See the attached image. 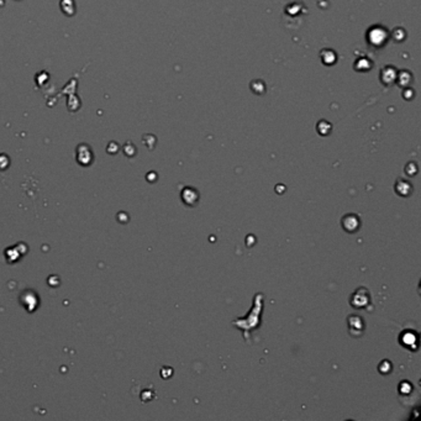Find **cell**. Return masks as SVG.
Returning a JSON list of instances; mask_svg holds the SVG:
<instances>
[{
    "instance_id": "6da1fadb",
    "label": "cell",
    "mask_w": 421,
    "mask_h": 421,
    "mask_svg": "<svg viewBox=\"0 0 421 421\" xmlns=\"http://www.w3.org/2000/svg\"><path fill=\"white\" fill-rule=\"evenodd\" d=\"M370 303V294L368 289L358 288L351 296V305L356 309L366 308Z\"/></svg>"
},
{
    "instance_id": "7a4b0ae2",
    "label": "cell",
    "mask_w": 421,
    "mask_h": 421,
    "mask_svg": "<svg viewBox=\"0 0 421 421\" xmlns=\"http://www.w3.org/2000/svg\"><path fill=\"white\" fill-rule=\"evenodd\" d=\"M341 225H342L343 230L348 233H355L358 231L361 226V220L358 215L356 214H346L341 220Z\"/></svg>"
},
{
    "instance_id": "3957f363",
    "label": "cell",
    "mask_w": 421,
    "mask_h": 421,
    "mask_svg": "<svg viewBox=\"0 0 421 421\" xmlns=\"http://www.w3.org/2000/svg\"><path fill=\"white\" fill-rule=\"evenodd\" d=\"M182 200L189 206L197 205V203L199 201V193H198L197 189L186 186L182 192Z\"/></svg>"
},
{
    "instance_id": "277c9868",
    "label": "cell",
    "mask_w": 421,
    "mask_h": 421,
    "mask_svg": "<svg viewBox=\"0 0 421 421\" xmlns=\"http://www.w3.org/2000/svg\"><path fill=\"white\" fill-rule=\"evenodd\" d=\"M395 192L398 193V195H400V197H409L413 193V186H411L408 180L398 179L395 184Z\"/></svg>"
},
{
    "instance_id": "5b68a950",
    "label": "cell",
    "mask_w": 421,
    "mask_h": 421,
    "mask_svg": "<svg viewBox=\"0 0 421 421\" xmlns=\"http://www.w3.org/2000/svg\"><path fill=\"white\" fill-rule=\"evenodd\" d=\"M348 325H349V331H351V335L355 333V331H358L360 335H362L363 333V320L357 315H352L348 318Z\"/></svg>"
},
{
    "instance_id": "8992f818",
    "label": "cell",
    "mask_w": 421,
    "mask_h": 421,
    "mask_svg": "<svg viewBox=\"0 0 421 421\" xmlns=\"http://www.w3.org/2000/svg\"><path fill=\"white\" fill-rule=\"evenodd\" d=\"M379 369H381L382 373L387 375V373H389L390 370H392V364L388 362V361H384V362H382L381 366H379Z\"/></svg>"
}]
</instances>
